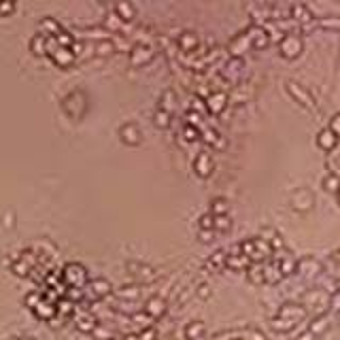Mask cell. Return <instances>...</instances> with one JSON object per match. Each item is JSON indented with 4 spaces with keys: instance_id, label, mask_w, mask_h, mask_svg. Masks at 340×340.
Wrapping results in <instances>:
<instances>
[{
    "instance_id": "23",
    "label": "cell",
    "mask_w": 340,
    "mask_h": 340,
    "mask_svg": "<svg viewBox=\"0 0 340 340\" xmlns=\"http://www.w3.org/2000/svg\"><path fill=\"white\" fill-rule=\"evenodd\" d=\"M232 227V221L227 215H219L215 217V230H221V232H227Z\"/></svg>"
},
{
    "instance_id": "4",
    "label": "cell",
    "mask_w": 340,
    "mask_h": 340,
    "mask_svg": "<svg viewBox=\"0 0 340 340\" xmlns=\"http://www.w3.org/2000/svg\"><path fill=\"white\" fill-rule=\"evenodd\" d=\"M193 166H196V172L200 174V177H208L210 172H213V157H210V153H198L196 162H193Z\"/></svg>"
},
{
    "instance_id": "10",
    "label": "cell",
    "mask_w": 340,
    "mask_h": 340,
    "mask_svg": "<svg viewBox=\"0 0 340 340\" xmlns=\"http://www.w3.org/2000/svg\"><path fill=\"white\" fill-rule=\"evenodd\" d=\"M279 270L281 274H291V272H298V260L294 255H283L279 262Z\"/></svg>"
},
{
    "instance_id": "3",
    "label": "cell",
    "mask_w": 340,
    "mask_h": 340,
    "mask_svg": "<svg viewBox=\"0 0 340 340\" xmlns=\"http://www.w3.org/2000/svg\"><path fill=\"white\" fill-rule=\"evenodd\" d=\"M289 202H291V207H294L296 210H308L310 207H313V202H315V196H313V191L300 187V189H296L294 193H291Z\"/></svg>"
},
{
    "instance_id": "25",
    "label": "cell",
    "mask_w": 340,
    "mask_h": 340,
    "mask_svg": "<svg viewBox=\"0 0 340 340\" xmlns=\"http://www.w3.org/2000/svg\"><path fill=\"white\" fill-rule=\"evenodd\" d=\"M121 134H124V138L128 140V143H136L138 140V130L134 126H126L124 130H121Z\"/></svg>"
},
{
    "instance_id": "19",
    "label": "cell",
    "mask_w": 340,
    "mask_h": 340,
    "mask_svg": "<svg viewBox=\"0 0 340 340\" xmlns=\"http://www.w3.org/2000/svg\"><path fill=\"white\" fill-rule=\"evenodd\" d=\"M283 277L279 270V266H266L264 268V281H268V283H277V281Z\"/></svg>"
},
{
    "instance_id": "22",
    "label": "cell",
    "mask_w": 340,
    "mask_h": 340,
    "mask_svg": "<svg viewBox=\"0 0 340 340\" xmlns=\"http://www.w3.org/2000/svg\"><path fill=\"white\" fill-rule=\"evenodd\" d=\"M238 338L240 340H266V336L260 330H243V332H238Z\"/></svg>"
},
{
    "instance_id": "28",
    "label": "cell",
    "mask_w": 340,
    "mask_h": 340,
    "mask_svg": "<svg viewBox=\"0 0 340 340\" xmlns=\"http://www.w3.org/2000/svg\"><path fill=\"white\" fill-rule=\"evenodd\" d=\"M136 51H138V54H134V56H132V60H134V62H145V60H147V57L151 56V54H149V49H136Z\"/></svg>"
},
{
    "instance_id": "9",
    "label": "cell",
    "mask_w": 340,
    "mask_h": 340,
    "mask_svg": "<svg viewBox=\"0 0 340 340\" xmlns=\"http://www.w3.org/2000/svg\"><path fill=\"white\" fill-rule=\"evenodd\" d=\"M207 102H208V109L213 111V113H219V111L226 107L227 96H226L224 92H215V94H210V96H208V100H207Z\"/></svg>"
},
{
    "instance_id": "20",
    "label": "cell",
    "mask_w": 340,
    "mask_h": 340,
    "mask_svg": "<svg viewBox=\"0 0 340 340\" xmlns=\"http://www.w3.org/2000/svg\"><path fill=\"white\" fill-rule=\"evenodd\" d=\"M227 210H230V204L224 198H217L213 200V217H219V215H227Z\"/></svg>"
},
{
    "instance_id": "17",
    "label": "cell",
    "mask_w": 340,
    "mask_h": 340,
    "mask_svg": "<svg viewBox=\"0 0 340 340\" xmlns=\"http://www.w3.org/2000/svg\"><path fill=\"white\" fill-rule=\"evenodd\" d=\"M179 43H181V47H183V49L191 51V49H196V47H198V38H196V34H191V32H185V34H181Z\"/></svg>"
},
{
    "instance_id": "7",
    "label": "cell",
    "mask_w": 340,
    "mask_h": 340,
    "mask_svg": "<svg viewBox=\"0 0 340 340\" xmlns=\"http://www.w3.org/2000/svg\"><path fill=\"white\" fill-rule=\"evenodd\" d=\"M336 143H338V136L330 130V128H323V130L317 134V145L323 151H332L334 147H336Z\"/></svg>"
},
{
    "instance_id": "13",
    "label": "cell",
    "mask_w": 340,
    "mask_h": 340,
    "mask_svg": "<svg viewBox=\"0 0 340 340\" xmlns=\"http://www.w3.org/2000/svg\"><path fill=\"white\" fill-rule=\"evenodd\" d=\"M291 13H294L296 19H300V21H310L313 19V13H310V9L306 7V4H302V2H298L291 7Z\"/></svg>"
},
{
    "instance_id": "12",
    "label": "cell",
    "mask_w": 340,
    "mask_h": 340,
    "mask_svg": "<svg viewBox=\"0 0 340 340\" xmlns=\"http://www.w3.org/2000/svg\"><path fill=\"white\" fill-rule=\"evenodd\" d=\"M247 47H251V43H249V37H247V34H240L238 38H234L232 43H230V51H232L234 56H240L245 49H247Z\"/></svg>"
},
{
    "instance_id": "2",
    "label": "cell",
    "mask_w": 340,
    "mask_h": 340,
    "mask_svg": "<svg viewBox=\"0 0 340 340\" xmlns=\"http://www.w3.org/2000/svg\"><path fill=\"white\" fill-rule=\"evenodd\" d=\"M302 38L298 37L296 32H287L283 38H281V43H279V51H281V56L283 57H298L300 56V51H302Z\"/></svg>"
},
{
    "instance_id": "5",
    "label": "cell",
    "mask_w": 340,
    "mask_h": 340,
    "mask_svg": "<svg viewBox=\"0 0 340 340\" xmlns=\"http://www.w3.org/2000/svg\"><path fill=\"white\" fill-rule=\"evenodd\" d=\"M304 315H306V310H304L302 306H298V304H285V306L279 310V317H285V319L294 321V323L302 321Z\"/></svg>"
},
{
    "instance_id": "11",
    "label": "cell",
    "mask_w": 340,
    "mask_h": 340,
    "mask_svg": "<svg viewBox=\"0 0 340 340\" xmlns=\"http://www.w3.org/2000/svg\"><path fill=\"white\" fill-rule=\"evenodd\" d=\"M319 260H315V257H302V260H298V272H317L319 270Z\"/></svg>"
},
{
    "instance_id": "24",
    "label": "cell",
    "mask_w": 340,
    "mask_h": 340,
    "mask_svg": "<svg viewBox=\"0 0 340 340\" xmlns=\"http://www.w3.org/2000/svg\"><path fill=\"white\" fill-rule=\"evenodd\" d=\"M147 310L151 315H162L164 313V302L160 300V298H153V300L147 304Z\"/></svg>"
},
{
    "instance_id": "30",
    "label": "cell",
    "mask_w": 340,
    "mask_h": 340,
    "mask_svg": "<svg viewBox=\"0 0 340 340\" xmlns=\"http://www.w3.org/2000/svg\"><path fill=\"white\" fill-rule=\"evenodd\" d=\"M155 119H157V124H160V126H168V113H164V111H162V113H157Z\"/></svg>"
},
{
    "instance_id": "27",
    "label": "cell",
    "mask_w": 340,
    "mask_h": 340,
    "mask_svg": "<svg viewBox=\"0 0 340 340\" xmlns=\"http://www.w3.org/2000/svg\"><path fill=\"white\" fill-rule=\"evenodd\" d=\"M330 130L336 134V136H340V113H336V115H334L332 119H330Z\"/></svg>"
},
{
    "instance_id": "16",
    "label": "cell",
    "mask_w": 340,
    "mask_h": 340,
    "mask_svg": "<svg viewBox=\"0 0 340 340\" xmlns=\"http://www.w3.org/2000/svg\"><path fill=\"white\" fill-rule=\"evenodd\" d=\"M321 185H323L325 187V189L327 191H340V177H338V174H325V177H323V181H321Z\"/></svg>"
},
{
    "instance_id": "15",
    "label": "cell",
    "mask_w": 340,
    "mask_h": 340,
    "mask_svg": "<svg viewBox=\"0 0 340 340\" xmlns=\"http://www.w3.org/2000/svg\"><path fill=\"white\" fill-rule=\"evenodd\" d=\"M270 325H272V330H277V332H289V330H294V327H296L294 321H289L285 317H279V315L270 321Z\"/></svg>"
},
{
    "instance_id": "6",
    "label": "cell",
    "mask_w": 340,
    "mask_h": 340,
    "mask_svg": "<svg viewBox=\"0 0 340 340\" xmlns=\"http://www.w3.org/2000/svg\"><path fill=\"white\" fill-rule=\"evenodd\" d=\"M249 43L253 45V47H257V49H262V47H266L268 45V40H270V34H268L264 28H260V26H255V28H251L249 30Z\"/></svg>"
},
{
    "instance_id": "21",
    "label": "cell",
    "mask_w": 340,
    "mask_h": 340,
    "mask_svg": "<svg viewBox=\"0 0 340 340\" xmlns=\"http://www.w3.org/2000/svg\"><path fill=\"white\" fill-rule=\"evenodd\" d=\"M249 279L253 283H264V266H260V264L249 266Z\"/></svg>"
},
{
    "instance_id": "8",
    "label": "cell",
    "mask_w": 340,
    "mask_h": 340,
    "mask_svg": "<svg viewBox=\"0 0 340 340\" xmlns=\"http://www.w3.org/2000/svg\"><path fill=\"white\" fill-rule=\"evenodd\" d=\"M289 92L294 94V96L300 100L302 104H308V107H315V102H313V98H310V94L304 90V87L300 85V83H296V81H291L289 83Z\"/></svg>"
},
{
    "instance_id": "26",
    "label": "cell",
    "mask_w": 340,
    "mask_h": 340,
    "mask_svg": "<svg viewBox=\"0 0 340 340\" xmlns=\"http://www.w3.org/2000/svg\"><path fill=\"white\" fill-rule=\"evenodd\" d=\"M200 227H202V230H207V232H210L215 227V217L213 215H202L200 217Z\"/></svg>"
},
{
    "instance_id": "31",
    "label": "cell",
    "mask_w": 340,
    "mask_h": 340,
    "mask_svg": "<svg viewBox=\"0 0 340 340\" xmlns=\"http://www.w3.org/2000/svg\"><path fill=\"white\" fill-rule=\"evenodd\" d=\"M200 296H208V287H202V289H200Z\"/></svg>"
},
{
    "instance_id": "18",
    "label": "cell",
    "mask_w": 340,
    "mask_h": 340,
    "mask_svg": "<svg viewBox=\"0 0 340 340\" xmlns=\"http://www.w3.org/2000/svg\"><path fill=\"white\" fill-rule=\"evenodd\" d=\"M187 338H191V340H196V338H200L202 334H204V323H200V321H193V323L187 325Z\"/></svg>"
},
{
    "instance_id": "1",
    "label": "cell",
    "mask_w": 340,
    "mask_h": 340,
    "mask_svg": "<svg viewBox=\"0 0 340 340\" xmlns=\"http://www.w3.org/2000/svg\"><path fill=\"white\" fill-rule=\"evenodd\" d=\"M240 251H243L249 260L260 262V260H264V257L272 255L274 247L270 245V240H268V238L257 236V238H247V240H245V243L240 245Z\"/></svg>"
},
{
    "instance_id": "14",
    "label": "cell",
    "mask_w": 340,
    "mask_h": 340,
    "mask_svg": "<svg viewBox=\"0 0 340 340\" xmlns=\"http://www.w3.org/2000/svg\"><path fill=\"white\" fill-rule=\"evenodd\" d=\"M249 257L240 251V255H227V260H226V264L230 268H249Z\"/></svg>"
},
{
    "instance_id": "29",
    "label": "cell",
    "mask_w": 340,
    "mask_h": 340,
    "mask_svg": "<svg viewBox=\"0 0 340 340\" xmlns=\"http://www.w3.org/2000/svg\"><path fill=\"white\" fill-rule=\"evenodd\" d=\"M183 134H185V138H187V140H193V138L198 136V130H196V128H193L191 124H189V126H185Z\"/></svg>"
}]
</instances>
